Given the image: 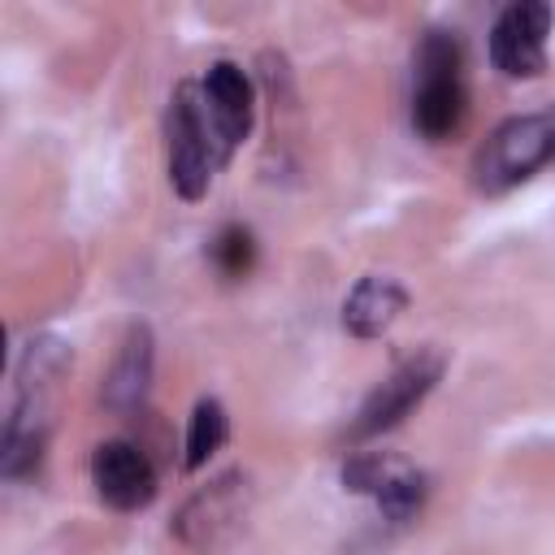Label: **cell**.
Returning a JSON list of instances; mask_svg holds the SVG:
<instances>
[{
	"label": "cell",
	"instance_id": "obj_1",
	"mask_svg": "<svg viewBox=\"0 0 555 555\" xmlns=\"http://www.w3.org/2000/svg\"><path fill=\"white\" fill-rule=\"evenodd\" d=\"M464 48L447 30H429L416 48V95H412V121L425 139H447L460 130L468 95H464Z\"/></svg>",
	"mask_w": 555,
	"mask_h": 555
},
{
	"label": "cell",
	"instance_id": "obj_2",
	"mask_svg": "<svg viewBox=\"0 0 555 555\" xmlns=\"http://www.w3.org/2000/svg\"><path fill=\"white\" fill-rule=\"evenodd\" d=\"M165 134H169V182L182 199H199L208 195L212 169L225 160V147L217 139V126L208 117L204 91L182 82L169 100L165 113Z\"/></svg>",
	"mask_w": 555,
	"mask_h": 555
},
{
	"label": "cell",
	"instance_id": "obj_3",
	"mask_svg": "<svg viewBox=\"0 0 555 555\" xmlns=\"http://www.w3.org/2000/svg\"><path fill=\"white\" fill-rule=\"evenodd\" d=\"M551 156H555V113L507 117L481 143V152L473 160V178L486 195H499V191H512L516 182H525Z\"/></svg>",
	"mask_w": 555,
	"mask_h": 555
},
{
	"label": "cell",
	"instance_id": "obj_4",
	"mask_svg": "<svg viewBox=\"0 0 555 555\" xmlns=\"http://www.w3.org/2000/svg\"><path fill=\"white\" fill-rule=\"evenodd\" d=\"M247 516H251V481L243 473H225V477H217L212 486H204L199 494L186 499L173 529L191 551L212 555V551H221L225 542H234L243 533Z\"/></svg>",
	"mask_w": 555,
	"mask_h": 555
},
{
	"label": "cell",
	"instance_id": "obj_5",
	"mask_svg": "<svg viewBox=\"0 0 555 555\" xmlns=\"http://www.w3.org/2000/svg\"><path fill=\"white\" fill-rule=\"evenodd\" d=\"M551 4L546 0H516L499 13L490 30V61L507 78H533L546 65V35H551Z\"/></svg>",
	"mask_w": 555,
	"mask_h": 555
},
{
	"label": "cell",
	"instance_id": "obj_6",
	"mask_svg": "<svg viewBox=\"0 0 555 555\" xmlns=\"http://www.w3.org/2000/svg\"><path fill=\"white\" fill-rule=\"evenodd\" d=\"M438 377H442V356H438V351H421V356L403 360V364L364 399V408H360V416H356V425H351V438H373V434L395 429V425L434 390Z\"/></svg>",
	"mask_w": 555,
	"mask_h": 555
},
{
	"label": "cell",
	"instance_id": "obj_7",
	"mask_svg": "<svg viewBox=\"0 0 555 555\" xmlns=\"http://www.w3.org/2000/svg\"><path fill=\"white\" fill-rule=\"evenodd\" d=\"M343 486L356 490V494H373L382 516L395 520V525L412 520L425 503V477L412 464H403L395 455H377V451H360L343 468Z\"/></svg>",
	"mask_w": 555,
	"mask_h": 555
},
{
	"label": "cell",
	"instance_id": "obj_8",
	"mask_svg": "<svg viewBox=\"0 0 555 555\" xmlns=\"http://www.w3.org/2000/svg\"><path fill=\"white\" fill-rule=\"evenodd\" d=\"M91 481H95L100 499L117 512H139L156 499L152 460L134 442H100L91 455Z\"/></svg>",
	"mask_w": 555,
	"mask_h": 555
},
{
	"label": "cell",
	"instance_id": "obj_9",
	"mask_svg": "<svg viewBox=\"0 0 555 555\" xmlns=\"http://www.w3.org/2000/svg\"><path fill=\"white\" fill-rule=\"evenodd\" d=\"M199 91H204L208 117H212V126H217V139H221V147L230 152V147L251 130V108H256L251 78H247L234 61H217V65H208Z\"/></svg>",
	"mask_w": 555,
	"mask_h": 555
},
{
	"label": "cell",
	"instance_id": "obj_10",
	"mask_svg": "<svg viewBox=\"0 0 555 555\" xmlns=\"http://www.w3.org/2000/svg\"><path fill=\"white\" fill-rule=\"evenodd\" d=\"M408 308V291L395 282V278H382V273H369L351 286L347 304H343V325L356 334V338H377L386 334L399 312Z\"/></svg>",
	"mask_w": 555,
	"mask_h": 555
},
{
	"label": "cell",
	"instance_id": "obj_11",
	"mask_svg": "<svg viewBox=\"0 0 555 555\" xmlns=\"http://www.w3.org/2000/svg\"><path fill=\"white\" fill-rule=\"evenodd\" d=\"M147 377H152V334H147V325H130V334L104 377V403L113 412H134L147 395Z\"/></svg>",
	"mask_w": 555,
	"mask_h": 555
},
{
	"label": "cell",
	"instance_id": "obj_12",
	"mask_svg": "<svg viewBox=\"0 0 555 555\" xmlns=\"http://www.w3.org/2000/svg\"><path fill=\"white\" fill-rule=\"evenodd\" d=\"M225 434H230V416H225V408H221L217 399H199L195 412H191V429H186V455H182V464H186V468L208 464V455L221 451Z\"/></svg>",
	"mask_w": 555,
	"mask_h": 555
},
{
	"label": "cell",
	"instance_id": "obj_13",
	"mask_svg": "<svg viewBox=\"0 0 555 555\" xmlns=\"http://www.w3.org/2000/svg\"><path fill=\"white\" fill-rule=\"evenodd\" d=\"M212 264L221 278H247L256 264V238L247 225H225L212 238Z\"/></svg>",
	"mask_w": 555,
	"mask_h": 555
}]
</instances>
